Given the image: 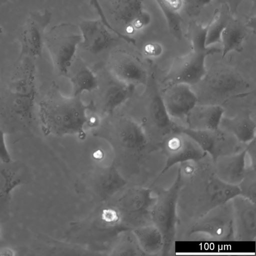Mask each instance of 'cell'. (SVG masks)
Here are the masks:
<instances>
[{"label": "cell", "mask_w": 256, "mask_h": 256, "mask_svg": "<svg viewBox=\"0 0 256 256\" xmlns=\"http://www.w3.org/2000/svg\"><path fill=\"white\" fill-rule=\"evenodd\" d=\"M164 14L170 32L176 38L181 39L182 34V19L180 10L182 0H155Z\"/></svg>", "instance_id": "25"}, {"label": "cell", "mask_w": 256, "mask_h": 256, "mask_svg": "<svg viewBox=\"0 0 256 256\" xmlns=\"http://www.w3.org/2000/svg\"><path fill=\"white\" fill-rule=\"evenodd\" d=\"M146 54L150 56H156L162 52V48L158 44L150 42L146 44L144 48Z\"/></svg>", "instance_id": "36"}, {"label": "cell", "mask_w": 256, "mask_h": 256, "mask_svg": "<svg viewBox=\"0 0 256 256\" xmlns=\"http://www.w3.org/2000/svg\"><path fill=\"white\" fill-rule=\"evenodd\" d=\"M246 158L248 159V168L256 169V138L246 144Z\"/></svg>", "instance_id": "35"}, {"label": "cell", "mask_w": 256, "mask_h": 256, "mask_svg": "<svg viewBox=\"0 0 256 256\" xmlns=\"http://www.w3.org/2000/svg\"><path fill=\"white\" fill-rule=\"evenodd\" d=\"M8 0H0V6L6 3Z\"/></svg>", "instance_id": "40"}, {"label": "cell", "mask_w": 256, "mask_h": 256, "mask_svg": "<svg viewBox=\"0 0 256 256\" xmlns=\"http://www.w3.org/2000/svg\"><path fill=\"white\" fill-rule=\"evenodd\" d=\"M73 96H80L84 92H91L98 86L96 76L89 68H82L72 77Z\"/></svg>", "instance_id": "27"}, {"label": "cell", "mask_w": 256, "mask_h": 256, "mask_svg": "<svg viewBox=\"0 0 256 256\" xmlns=\"http://www.w3.org/2000/svg\"><path fill=\"white\" fill-rule=\"evenodd\" d=\"M248 34V30L244 25L230 18L221 34L222 58L231 52L241 51Z\"/></svg>", "instance_id": "22"}, {"label": "cell", "mask_w": 256, "mask_h": 256, "mask_svg": "<svg viewBox=\"0 0 256 256\" xmlns=\"http://www.w3.org/2000/svg\"><path fill=\"white\" fill-rule=\"evenodd\" d=\"M230 18L226 12L216 10L210 20L208 30L206 46L210 48L211 46L220 42L221 34Z\"/></svg>", "instance_id": "28"}, {"label": "cell", "mask_w": 256, "mask_h": 256, "mask_svg": "<svg viewBox=\"0 0 256 256\" xmlns=\"http://www.w3.org/2000/svg\"><path fill=\"white\" fill-rule=\"evenodd\" d=\"M245 0H224L226 2L225 4L232 15L236 13L240 5Z\"/></svg>", "instance_id": "37"}, {"label": "cell", "mask_w": 256, "mask_h": 256, "mask_svg": "<svg viewBox=\"0 0 256 256\" xmlns=\"http://www.w3.org/2000/svg\"><path fill=\"white\" fill-rule=\"evenodd\" d=\"M82 36L78 28L70 23L52 26L46 34L44 44L58 74H66L74 62Z\"/></svg>", "instance_id": "4"}, {"label": "cell", "mask_w": 256, "mask_h": 256, "mask_svg": "<svg viewBox=\"0 0 256 256\" xmlns=\"http://www.w3.org/2000/svg\"></svg>", "instance_id": "41"}, {"label": "cell", "mask_w": 256, "mask_h": 256, "mask_svg": "<svg viewBox=\"0 0 256 256\" xmlns=\"http://www.w3.org/2000/svg\"><path fill=\"white\" fill-rule=\"evenodd\" d=\"M178 129L190 137L214 160L240 150L239 142L232 134L220 129L212 131L196 130L178 126Z\"/></svg>", "instance_id": "10"}, {"label": "cell", "mask_w": 256, "mask_h": 256, "mask_svg": "<svg viewBox=\"0 0 256 256\" xmlns=\"http://www.w3.org/2000/svg\"><path fill=\"white\" fill-rule=\"evenodd\" d=\"M111 64L110 72L116 81L134 87L146 84V70L138 60L132 54L118 52Z\"/></svg>", "instance_id": "14"}, {"label": "cell", "mask_w": 256, "mask_h": 256, "mask_svg": "<svg viewBox=\"0 0 256 256\" xmlns=\"http://www.w3.org/2000/svg\"><path fill=\"white\" fill-rule=\"evenodd\" d=\"M224 112L220 104H197L186 116L188 128L196 130H218Z\"/></svg>", "instance_id": "17"}, {"label": "cell", "mask_w": 256, "mask_h": 256, "mask_svg": "<svg viewBox=\"0 0 256 256\" xmlns=\"http://www.w3.org/2000/svg\"><path fill=\"white\" fill-rule=\"evenodd\" d=\"M12 162V156L6 143V133L0 127V162L8 164Z\"/></svg>", "instance_id": "34"}, {"label": "cell", "mask_w": 256, "mask_h": 256, "mask_svg": "<svg viewBox=\"0 0 256 256\" xmlns=\"http://www.w3.org/2000/svg\"><path fill=\"white\" fill-rule=\"evenodd\" d=\"M36 96L9 93L7 102L8 110L23 122L28 124L33 120Z\"/></svg>", "instance_id": "24"}, {"label": "cell", "mask_w": 256, "mask_h": 256, "mask_svg": "<svg viewBox=\"0 0 256 256\" xmlns=\"http://www.w3.org/2000/svg\"><path fill=\"white\" fill-rule=\"evenodd\" d=\"M180 188V178L177 172L176 178L166 189L159 190L150 211V220L162 234L164 247L163 254L170 252L176 239L178 216L177 204Z\"/></svg>", "instance_id": "3"}, {"label": "cell", "mask_w": 256, "mask_h": 256, "mask_svg": "<svg viewBox=\"0 0 256 256\" xmlns=\"http://www.w3.org/2000/svg\"><path fill=\"white\" fill-rule=\"evenodd\" d=\"M88 108L80 96L44 98L38 106L42 130L45 134L59 136L81 134L86 125Z\"/></svg>", "instance_id": "2"}, {"label": "cell", "mask_w": 256, "mask_h": 256, "mask_svg": "<svg viewBox=\"0 0 256 256\" xmlns=\"http://www.w3.org/2000/svg\"><path fill=\"white\" fill-rule=\"evenodd\" d=\"M149 111L153 122L160 128L176 131L178 126L170 116L161 94L156 93L151 98Z\"/></svg>", "instance_id": "26"}, {"label": "cell", "mask_w": 256, "mask_h": 256, "mask_svg": "<svg viewBox=\"0 0 256 256\" xmlns=\"http://www.w3.org/2000/svg\"><path fill=\"white\" fill-rule=\"evenodd\" d=\"M218 52L217 48H208L202 52H192L177 57L173 62L166 76L168 84H185L192 87L198 84L204 78L207 70L206 57Z\"/></svg>", "instance_id": "8"}, {"label": "cell", "mask_w": 256, "mask_h": 256, "mask_svg": "<svg viewBox=\"0 0 256 256\" xmlns=\"http://www.w3.org/2000/svg\"><path fill=\"white\" fill-rule=\"evenodd\" d=\"M134 234L141 251L148 255H156L163 252L164 238L162 232L153 224L136 228Z\"/></svg>", "instance_id": "21"}, {"label": "cell", "mask_w": 256, "mask_h": 256, "mask_svg": "<svg viewBox=\"0 0 256 256\" xmlns=\"http://www.w3.org/2000/svg\"><path fill=\"white\" fill-rule=\"evenodd\" d=\"M52 18V12L46 9L42 12L30 14L18 32L20 50L18 60L27 58L35 60L42 56L46 30Z\"/></svg>", "instance_id": "6"}, {"label": "cell", "mask_w": 256, "mask_h": 256, "mask_svg": "<svg viewBox=\"0 0 256 256\" xmlns=\"http://www.w3.org/2000/svg\"><path fill=\"white\" fill-rule=\"evenodd\" d=\"M212 164L216 175L221 180L238 186L248 169L245 148L236 153L217 158L212 161Z\"/></svg>", "instance_id": "15"}, {"label": "cell", "mask_w": 256, "mask_h": 256, "mask_svg": "<svg viewBox=\"0 0 256 256\" xmlns=\"http://www.w3.org/2000/svg\"><path fill=\"white\" fill-rule=\"evenodd\" d=\"M219 128L232 134L240 144H246L256 138V124L248 114L232 118L223 116Z\"/></svg>", "instance_id": "20"}, {"label": "cell", "mask_w": 256, "mask_h": 256, "mask_svg": "<svg viewBox=\"0 0 256 256\" xmlns=\"http://www.w3.org/2000/svg\"><path fill=\"white\" fill-rule=\"evenodd\" d=\"M199 83L206 92L216 98L246 94L250 86L247 81L235 70L222 65L214 66L207 70Z\"/></svg>", "instance_id": "7"}, {"label": "cell", "mask_w": 256, "mask_h": 256, "mask_svg": "<svg viewBox=\"0 0 256 256\" xmlns=\"http://www.w3.org/2000/svg\"><path fill=\"white\" fill-rule=\"evenodd\" d=\"M188 236L202 234L212 240H234L231 200L220 205L188 225Z\"/></svg>", "instance_id": "5"}, {"label": "cell", "mask_w": 256, "mask_h": 256, "mask_svg": "<svg viewBox=\"0 0 256 256\" xmlns=\"http://www.w3.org/2000/svg\"><path fill=\"white\" fill-rule=\"evenodd\" d=\"M18 60L20 62V67L9 83V92L16 94L36 96L34 60L24 58Z\"/></svg>", "instance_id": "19"}, {"label": "cell", "mask_w": 256, "mask_h": 256, "mask_svg": "<svg viewBox=\"0 0 256 256\" xmlns=\"http://www.w3.org/2000/svg\"><path fill=\"white\" fill-rule=\"evenodd\" d=\"M98 118L94 115L90 116L88 114L86 125L94 127L98 124Z\"/></svg>", "instance_id": "38"}, {"label": "cell", "mask_w": 256, "mask_h": 256, "mask_svg": "<svg viewBox=\"0 0 256 256\" xmlns=\"http://www.w3.org/2000/svg\"><path fill=\"white\" fill-rule=\"evenodd\" d=\"M161 148L166 162L158 178L176 164L199 160L208 155L190 137L178 128L164 139Z\"/></svg>", "instance_id": "9"}, {"label": "cell", "mask_w": 256, "mask_h": 256, "mask_svg": "<svg viewBox=\"0 0 256 256\" xmlns=\"http://www.w3.org/2000/svg\"><path fill=\"white\" fill-rule=\"evenodd\" d=\"M134 87L116 81L109 84L104 90L103 104L106 112L111 114L132 96Z\"/></svg>", "instance_id": "23"}, {"label": "cell", "mask_w": 256, "mask_h": 256, "mask_svg": "<svg viewBox=\"0 0 256 256\" xmlns=\"http://www.w3.org/2000/svg\"><path fill=\"white\" fill-rule=\"evenodd\" d=\"M114 14L130 34L146 27L151 20L150 16L144 10L141 0H116Z\"/></svg>", "instance_id": "16"}, {"label": "cell", "mask_w": 256, "mask_h": 256, "mask_svg": "<svg viewBox=\"0 0 256 256\" xmlns=\"http://www.w3.org/2000/svg\"><path fill=\"white\" fill-rule=\"evenodd\" d=\"M234 240L252 242L256 238V203L241 195L231 200Z\"/></svg>", "instance_id": "11"}, {"label": "cell", "mask_w": 256, "mask_h": 256, "mask_svg": "<svg viewBox=\"0 0 256 256\" xmlns=\"http://www.w3.org/2000/svg\"><path fill=\"white\" fill-rule=\"evenodd\" d=\"M180 178L177 212L178 225L188 226L212 209L240 194L237 186L221 180L208 154L197 161L179 164Z\"/></svg>", "instance_id": "1"}, {"label": "cell", "mask_w": 256, "mask_h": 256, "mask_svg": "<svg viewBox=\"0 0 256 256\" xmlns=\"http://www.w3.org/2000/svg\"><path fill=\"white\" fill-rule=\"evenodd\" d=\"M240 194L256 203V170L248 168L247 172L240 183L237 186Z\"/></svg>", "instance_id": "30"}, {"label": "cell", "mask_w": 256, "mask_h": 256, "mask_svg": "<svg viewBox=\"0 0 256 256\" xmlns=\"http://www.w3.org/2000/svg\"><path fill=\"white\" fill-rule=\"evenodd\" d=\"M161 96L172 118H186L198 101V96L192 87L182 83L168 84Z\"/></svg>", "instance_id": "13"}, {"label": "cell", "mask_w": 256, "mask_h": 256, "mask_svg": "<svg viewBox=\"0 0 256 256\" xmlns=\"http://www.w3.org/2000/svg\"><path fill=\"white\" fill-rule=\"evenodd\" d=\"M208 26L209 22L205 26L197 25L194 28L191 32L192 50L202 52L208 48H206V41Z\"/></svg>", "instance_id": "31"}, {"label": "cell", "mask_w": 256, "mask_h": 256, "mask_svg": "<svg viewBox=\"0 0 256 256\" xmlns=\"http://www.w3.org/2000/svg\"><path fill=\"white\" fill-rule=\"evenodd\" d=\"M6 164L0 165V198L8 197L11 192L17 186L24 183L25 177L18 172L12 171L6 167Z\"/></svg>", "instance_id": "29"}, {"label": "cell", "mask_w": 256, "mask_h": 256, "mask_svg": "<svg viewBox=\"0 0 256 256\" xmlns=\"http://www.w3.org/2000/svg\"><path fill=\"white\" fill-rule=\"evenodd\" d=\"M212 0H185L184 6L187 14L190 16H197Z\"/></svg>", "instance_id": "33"}, {"label": "cell", "mask_w": 256, "mask_h": 256, "mask_svg": "<svg viewBox=\"0 0 256 256\" xmlns=\"http://www.w3.org/2000/svg\"><path fill=\"white\" fill-rule=\"evenodd\" d=\"M78 28L82 36L80 44L92 54H98L106 50L117 41L114 34L100 18L82 20Z\"/></svg>", "instance_id": "12"}, {"label": "cell", "mask_w": 256, "mask_h": 256, "mask_svg": "<svg viewBox=\"0 0 256 256\" xmlns=\"http://www.w3.org/2000/svg\"><path fill=\"white\" fill-rule=\"evenodd\" d=\"M14 252L10 248H2L0 249V256H12Z\"/></svg>", "instance_id": "39"}, {"label": "cell", "mask_w": 256, "mask_h": 256, "mask_svg": "<svg viewBox=\"0 0 256 256\" xmlns=\"http://www.w3.org/2000/svg\"><path fill=\"white\" fill-rule=\"evenodd\" d=\"M116 134L120 144L128 150L140 151L146 146L147 138L142 127L131 118H122L118 120Z\"/></svg>", "instance_id": "18"}, {"label": "cell", "mask_w": 256, "mask_h": 256, "mask_svg": "<svg viewBox=\"0 0 256 256\" xmlns=\"http://www.w3.org/2000/svg\"><path fill=\"white\" fill-rule=\"evenodd\" d=\"M90 2L91 6L96 10L98 14L100 20L108 28L114 32L119 38L125 41H128L129 38L128 36L115 28L112 26L110 23L101 6L99 0H90Z\"/></svg>", "instance_id": "32"}]
</instances>
